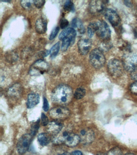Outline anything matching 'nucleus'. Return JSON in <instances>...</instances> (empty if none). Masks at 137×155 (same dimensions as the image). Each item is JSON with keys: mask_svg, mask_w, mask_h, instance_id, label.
I'll list each match as a JSON object with an SVG mask.
<instances>
[{"mask_svg": "<svg viewBox=\"0 0 137 155\" xmlns=\"http://www.w3.org/2000/svg\"><path fill=\"white\" fill-rule=\"evenodd\" d=\"M73 96V90L70 87L66 84H61L53 90L51 98L54 102L65 105L70 102Z\"/></svg>", "mask_w": 137, "mask_h": 155, "instance_id": "obj_1", "label": "nucleus"}, {"mask_svg": "<svg viewBox=\"0 0 137 155\" xmlns=\"http://www.w3.org/2000/svg\"><path fill=\"white\" fill-rule=\"evenodd\" d=\"M80 141L79 136L74 133L65 131L61 134H58L53 140L55 144H64L69 147H74L77 145Z\"/></svg>", "mask_w": 137, "mask_h": 155, "instance_id": "obj_2", "label": "nucleus"}, {"mask_svg": "<svg viewBox=\"0 0 137 155\" xmlns=\"http://www.w3.org/2000/svg\"><path fill=\"white\" fill-rule=\"evenodd\" d=\"M89 59L91 65L97 69L103 67L105 62V57L102 51L99 48H95L91 51Z\"/></svg>", "mask_w": 137, "mask_h": 155, "instance_id": "obj_3", "label": "nucleus"}, {"mask_svg": "<svg viewBox=\"0 0 137 155\" xmlns=\"http://www.w3.org/2000/svg\"><path fill=\"white\" fill-rule=\"evenodd\" d=\"M107 68L109 73L114 77L121 76L123 72L124 68L123 63L118 59H111L108 63Z\"/></svg>", "mask_w": 137, "mask_h": 155, "instance_id": "obj_4", "label": "nucleus"}, {"mask_svg": "<svg viewBox=\"0 0 137 155\" xmlns=\"http://www.w3.org/2000/svg\"><path fill=\"white\" fill-rule=\"evenodd\" d=\"M97 21V28L96 34L101 39L107 41L110 38L111 31L109 25L103 21Z\"/></svg>", "mask_w": 137, "mask_h": 155, "instance_id": "obj_5", "label": "nucleus"}, {"mask_svg": "<svg viewBox=\"0 0 137 155\" xmlns=\"http://www.w3.org/2000/svg\"><path fill=\"white\" fill-rule=\"evenodd\" d=\"M49 68L48 64L42 59H39L32 64L30 70L31 75H39L42 74Z\"/></svg>", "mask_w": 137, "mask_h": 155, "instance_id": "obj_6", "label": "nucleus"}, {"mask_svg": "<svg viewBox=\"0 0 137 155\" xmlns=\"http://www.w3.org/2000/svg\"><path fill=\"white\" fill-rule=\"evenodd\" d=\"M32 137L31 134H26L23 135L19 139L17 148L20 154H23L28 150L32 142Z\"/></svg>", "mask_w": 137, "mask_h": 155, "instance_id": "obj_7", "label": "nucleus"}, {"mask_svg": "<svg viewBox=\"0 0 137 155\" xmlns=\"http://www.w3.org/2000/svg\"><path fill=\"white\" fill-rule=\"evenodd\" d=\"M50 115L54 119L64 120L69 117L70 111L68 108L64 107H56L50 110Z\"/></svg>", "mask_w": 137, "mask_h": 155, "instance_id": "obj_8", "label": "nucleus"}, {"mask_svg": "<svg viewBox=\"0 0 137 155\" xmlns=\"http://www.w3.org/2000/svg\"><path fill=\"white\" fill-rule=\"evenodd\" d=\"M124 68L127 71H132L137 67V55L133 53L125 56L123 61Z\"/></svg>", "mask_w": 137, "mask_h": 155, "instance_id": "obj_9", "label": "nucleus"}, {"mask_svg": "<svg viewBox=\"0 0 137 155\" xmlns=\"http://www.w3.org/2000/svg\"><path fill=\"white\" fill-rule=\"evenodd\" d=\"M106 19L113 26H118L121 23V19L117 12L114 10L108 8L103 12Z\"/></svg>", "mask_w": 137, "mask_h": 155, "instance_id": "obj_10", "label": "nucleus"}, {"mask_svg": "<svg viewBox=\"0 0 137 155\" xmlns=\"http://www.w3.org/2000/svg\"><path fill=\"white\" fill-rule=\"evenodd\" d=\"M92 45V41L89 39H81L79 40L78 43L79 53L82 55H86L90 51Z\"/></svg>", "mask_w": 137, "mask_h": 155, "instance_id": "obj_11", "label": "nucleus"}, {"mask_svg": "<svg viewBox=\"0 0 137 155\" xmlns=\"http://www.w3.org/2000/svg\"><path fill=\"white\" fill-rule=\"evenodd\" d=\"M106 1H92L90 2L89 10L91 13L96 14L104 12L106 9Z\"/></svg>", "mask_w": 137, "mask_h": 155, "instance_id": "obj_12", "label": "nucleus"}, {"mask_svg": "<svg viewBox=\"0 0 137 155\" xmlns=\"http://www.w3.org/2000/svg\"><path fill=\"white\" fill-rule=\"evenodd\" d=\"M80 141L83 144L92 143L95 139L94 133L90 129H83L80 132Z\"/></svg>", "mask_w": 137, "mask_h": 155, "instance_id": "obj_13", "label": "nucleus"}, {"mask_svg": "<svg viewBox=\"0 0 137 155\" xmlns=\"http://www.w3.org/2000/svg\"><path fill=\"white\" fill-rule=\"evenodd\" d=\"M35 28L38 33H45L47 29V21L46 19L43 17L38 18L36 22Z\"/></svg>", "mask_w": 137, "mask_h": 155, "instance_id": "obj_14", "label": "nucleus"}, {"mask_svg": "<svg viewBox=\"0 0 137 155\" xmlns=\"http://www.w3.org/2000/svg\"><path fill=\"white\" fill-rule=\"evenodd\" d=\"M62 124L57 121H54L49 124L48 130L50 134L57 135L62 130Z\"/></svg>", "mask_w": 137, "mask_h": 155, "instance_id": "obj_15", "label": "nucleus"}, {"mask_svg": "<svg viewBox=\"0 0 137 155\" xmlns=\"http://www.w3.org/2000/svg\"><path fill=\"white\" fill-rule=\"evenodd\" d=\"M40 98L39 95L36 93H31L29 94L27 102V106L28 108L34 107L39 103Z\"/></svg>", "mask_w": 137, "mask_h": 155, "instance_id": "obj_16", "label": "nucleus"}, {"mask_svg": "<svg viewBox=\"0 0 137 155\" xmlns=\"http://www.w3.org/2000/svg\"><path fill=\"white\" fill-rule=\"evenodd\" d=\"M71 25L72 27L76 31V30L80 34H83L85 31V29L82 22L80 19L76 18L72 21Z\"/></svg>", "mask_w": 137, "mask_h": 155, "instance_id": "obj_17", "label": "nucleus"}, {"mask_svg": "<svg viewBox=\"0 0 137 155\" xmlns=\"http://www.w3.org/2000/svg\"><path fill=\"white\" fill-rule=\"evenodd\" d=\"M38 141L42 146H46L50 141V136L47 134L42 133L39 134L38 137Z\"/></svg>", "mask_w": 137, "mask_h": 155, "instance_id": "obj_18", "label": "nucleus"}, {"mask_svg": "<svg viewBox=\"0 0 137 155\" xmlns=\"http://www.w3.org/2000/svg\"><path fill=\"white\" fill-rule=\"evenodd\" d=\"M97 28V21L90 23L87 28V34L89 37L92 38L96 32Z\"/></svg>", "mask_w": 137, "mask_h": 155, "instance_id": "obj_19", "label": "nucleus"}, {"mask_svg": "<svg viewBox=\"0 0 137 155\" xmlns=\"http://www.w3.org/2000/svg\"><path fill=\"white\" fill-rule=\"evenodd\" d=\"M86 94V90L83 87H79L76 90L74 93V97L77 100L82 99Z\"/></svg>", "mask_w": 137, "mask_h": 155, "instance_id": "obj_20", "label": "nucleus"}, {"mask_svg": "<svg viewBox=\"0 0 137 155\" xmlns=\"http://www.w3.org/2000/svg\"><path fill=\"white\" fill-rule=\"evenodd\" d=\"M61 47V43L60 42H58L50 50V57L51 58H54L58 54L59 51L60 50Z\"/></svg>", "mask_w": 137, "mask_h": 155, "instance_id": "obj_21", "label": "nucleus"}, {"mask_svg": "<svg viewBox=\"0 0 137 155\" xmlns=\"http://www.w3.org/2000/svg\"><path fill=\"white\" fill-rule=\"evenodd\" d=\"M21 92V87L19 84H15L11 87L9 90V95L17 96L20 94Z\"/></svg>", "mask_w": 137, "mask_h": 155, "instance_id": "obj_22", "label": "nucleus"}, {"mask_svg": "<svg viewBox=\"0 0 137 155\" xmlns=\"http://www.w3.org/2000/svg\"><path fill=\"white\" fill-rule=\"evenodd\" d=\"M6 58L8 61L14 62L17 60L18 56L16 53L14 51L8 52L6 54Z\"/></svg>", "mask_w": 137, "mask_h": 155, "instance_id": "obj_23", "label": "nucleus"}, {"mask_svg": "<svg viewBox=\"0 0 137 155\" xmlns=\"http://www.w3.org/2000/svg\"><path fill=\"white\" fill-rule=\"evenodd\" d=\"M64 9L67 12H74V3L72 1H66L64 5Z\"/></svg>", "mask_w": 137, "mask_h": 155, "instance_id": "obj_24", "label": "nucleus"}, {"mask_svg": "<svg viewBox=\"0 0 137 155\" xmlns=\"http://www.w3.org/2000/svg\"><path fill=\"white\" fill-rule=\"evenodd\" d=\"M21 4L25 9L29 10L32 8V5L34 4V1H21Z\"/></svg>", "mask_w": 137, "mask_h": 155, "instance_id": "obj_25", "label": "nucleus"}, {"mask_svg": "<svg viewBox=\"0 0 137 155\" xmlns=\"http://www.w3.org/2000/svg\"><path fill=\"white\" fill-rule=\"evenodd\" d=\"M105 155H122V153L120 148L115 147L109 150Z\"/></svg>", "mask_w": 137, "mask_h": 155, "instance_id": "obj_26", "label": "nucleus"}, {"mask_svg": "<svg viewBox=\"0 0 137 155\" xmlns=\"http://www.w3.org/2000/svg\"><path fill=\"white\" fill-rule=\"evenodd\" d=\"M59 30L60 28L59 27L57 26L55 28H54L52 30L51 34H50V37H49V39L50 40H53L56 37V36H57L59 31Z\"/></svg>", "mask_w": 137, "mask_h": 155, "instance_id": "obj_27", "label": "nucleus"}, {"mask_svg": "<svg viewBox=\"0 0 137 155\" xmlns=\"http://www.w3.org/2000/svg\"><path fill=\"white\" fill-rule=\"evenodd\" d=\"M39 127V122L38 121H37L35 124H34L32 127V129H31V134L33 136L35 135L36 133L38 131V128Z\"/></svg>", "mask_w": 137, "mask_h": 155, "instance_id": "obj_28", "label": "nucleus"}, {"mask_svg": "<svg viewBox=\"0 0 137 155\" xmlns=\"http://www.w3.org/2000/svg\"><path fill=\"white\" fill-rule=\"evenodd\" d=\"M69 24V21L65 18H63L61 19L60 21V27L61 29H64L66 28Z\"/></svg>", "mask_w": 137, "mask_h": 155, "instance_id": "obj_29", "label": "nucleus"}, {"mask_svg": "<svg viewBox=\"0 0 137 155\" xmlns=\"http://www.w3.org/2000/svg\"><path fill=\"white\" fill-rule=\"evenodd\" d=\"M42 123L43 126H45L47 125L49 123L48 118L44 113L42 114L41 115Z\"/></svg>", "mask_w": 137, "mask_h": 155, "instance_id": "obj_30", "label": "nucleus"}, {"mask_svg": "<svg viewBox=\"0 0 137 155\" xmlns=\"http://www.w3.org/2000/svg\"><path fill=\"white\" fill-rule=\"evenodd\" d=\"M45 1L43 0L34 1V5L37 8H42L45 4Z\"/></svg>", "mask_w": 137, "mask_h": 155, "instance_id": "obj_31", "label": "nucleus"}, {"mask_svg": "<svg viewBox=\"0 0 137 155\" xmlns=\"http://www.w3.org/2000/svg\"><path fill=\"white\" fill-rule=\"evenodd\" d=\"M111 43H109V42L103 44L102 45H101V49H100L102 51H108V50L111 48Z\"/></svg>", "mask_w": 137, "mask_h": 155, "instance_id": "obj_32", "label": "nucleus"}, {"mask_svg": "<svg viewBox=\"0 0 137 155\" xmlns=\"http://www.w3.org/2000/svg\"><path fill=\"white\" fill-rule=\"evenodd\" d=\"M43 110L45 111H48L49 110V104L48 101L46 98H44V103L43 106Z\"/></svg>", "mask_w": 137, "mask_h": 155, "instance_id": "obj_33", "label": "nucleus"}, {"mask_svg": "<svg viewBox=\"0 0 137 155\" xmlns=\"http://www.w3.org/2000/svg\"><path fill=\"white\" fill-rule=\"evenodd\" d=\"M130 90L133 94H137V81L131 86Z\"/></svg>", "mask_w": 137, "mask_h": 155, "instance_id": "obj_34", "label": "nucleus"}, {"mask_svg": "<svg viewBox=\"0 0 137 155\" xmlns=\"http://www.w3.org/2000/svg\"><path fill=\"white\" fill-rule=\"evenodd\" d=\"M131 76L132 79L137 81V67L131 71Z\"/></svg>", "mask_w": 137, "mask_h": 155, "instance_id": "obj_35", "label": "nucleus"}, {"mask_svg": "<svg viewBox=\"0 0 137 155\" xmlns=\"http://www.w3.org/2000/svg\"><path fill=\"white\" fill-rule=\"evenodd\" d=\"M71 155H83L82 153L79 151H73L71 154Z\"/></svg>", "mask_w": 137, "mask_h": 155, "instance_id": "obj_36", "label": "nucleus"}, {"mask_svg": "<svg viewBox=\"0 0 137 155\" xmlns=\"http://www.w3.org/2000/svg\"><path fill=\"white\" fill-rule=\"evenodd\" d=\"M61 155H70V154L69 153H64Z\"/></svg>", "mask_w": 137, "mask_h": 155, "instance_id": "obj_37", "label": "nucleus"}, {"mask_svg": "<svg viewBox=\"0 0 137 155\" xmlns=\"http://www.w3.org/2000/svg\"><path fill=\"white\" fill-rule=\"evenodd\" d=\"M126 155H135L133 154V153H130L127 154H126Z\"/></svg>", "mask_w": 137, "mask_h": 155, "instance_id": "obj_38", "label": "nucleus"}]
</instances>
